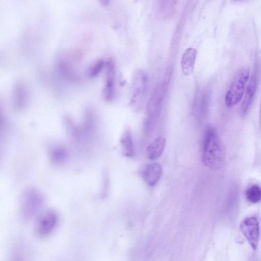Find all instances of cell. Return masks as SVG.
I'll use <instances>...</instances> for the list:
<instances>
[{
	"label": "cell",
	"mask_w": 261,
	"mask_h": 261,
	"mask_svg": "<svg viewBox=\"0 0 261 261\" xmlns=\"http://www.w3.org/2000/svg\"><path fill=\"white\" fill-rule=\"evenodd\" d=\"M42 197L36 190L29 189L22 197L21 211L23 216L28 218L33 216L39 210L42 203Z\"/></svg>",
	"instance_id": "5b68a950"
},
{
	"label": "cell",
	"mask_w": 261,
	"mask_h": 261,
	"mask_svg": "<svg viewBox=\"0 0 261 261\" xmlns=\"http://www.w3.org/2000/svg\"><path fill=\"white\" fill-rule=\"evenodd\" d=\"M246 199L252 203H257L261 201V187L256 184L249 186L245 191Z\"/></svg>",
	"instance_id": "5bb4252c"
},
{
	"label": "cell",
	"mask_w": 261,
	"mask_h": 261,
	"mask_svg": "<svg viewBox=\"0 0 261 261\" xmlns=\"http://www.w3.org/2000/svg\"><path fill=\"white\" fill-rule=\"evenodd\" d=\"M53 158L56 161L62 160L65 155V152L64 150L62 149H56L53 152Z\"/></svg>",
	"instance_id": "2e32d148"
},
{
	"label": "cell",
	"mask_w": 261,
	"mask_h": 261,
	"mask_svg": "<svg viewBox=\"0 0 261 261\" xmlns=\"http://www.w3.org/2000/svg\"><path fill=\"white\" fill-rule=\"evenodd\" d=\"M196 55V50L192 48H189L184 52L181 61V67L185 75H189L192 73Z\"/></svg>",
	"instance_id": "30bf717a"
},
{
	"label": "cell",
	"mask_w": 261,
	"mask_h": 261,
	"mask_svg": "<svg viewBox=\"0 0 261 261\" xmlns=\"http://www.w3.org/2000/svg\"><path fill=\"white\" fill-rule=\"evenodd\" d=\"M240 229L252 248L256 250L259 240V227L257 218L251 216L244 219L240 223Z\"/></svg>",
	"instance_id": "277c9868"
},
{
	"label": "cell",
	"mask_w": 261,
	"mask_h": 261,
	"mask_svg": "<svg viewBox=\"0 0 261 261\" xmlns=\"http://www.w3.org/2000/svg\"><path fill=\"white\" fill-rule=\"evenodd\" d=\"M147 82L146 74L141 71L135 73L132 82V98L136 99L144 93Z\"/></svg>",
	"instance_id": "8fae6325"
},
{
	"label": "cell",
	"mask_w": 261,
	"mask_h": 261,
	"mask_svg": "<svg viewBox=\"0 0 261 261\" xmlns=\"http://www.w3.org/2000/svg\"><path fill=\"white\" fill-rule=\"evenodd\" d=\"M250 70L244 67L234 77L225 96V103L228 108H232L243 99L246 84L249 81Z\"/></svg>",
	"instance_id": "7a4b0ae2"
},
{
	"label": "cell",
	"mask_w": 261,
	"mask_h": 261,
	"mask_svg": "<svg viewBox=\"0 0 261 261\" xmlns=\"http://www.w3.org/2000/svg\"><path fill=\"white\" fill-rule=\"evenodd\" d=\"M58 223L57 214L52 211H45L40 214L37 218L34 231L36 236L45 237L54 231Z\"/></svg>",
	"instance_id": "3957f363"
},
{
	"label": "cell",
	"mask_w": 261,
	"mask_h": 261,
	"mask_svg": "<svg viewBox=\"0 0 261 261\" xmlns=\"http://www.w3.org/2000/svg\"><path fill=\"white\" fill-rule=\"evenodd\" d=\"M115 77L114 64L113 62H109L108 64L107 83L105 88V94L108 99L113 97L114 92V83Z\"/></svg>",
	"instance_id": "4fadbf2b"
},
{
	"label": "cell",
	"mask_w": 261,
	"mask_h": 261,
	"mask_svg": "<svg viewBox=\"0 0 261 261\" xmlns=\"http://www.w3.org/2000/svg\"><path fill=\"white\" fill-rule=\"evenodd\" d=\"M162 174V167L159 163L148 165L141 171V176L149 186H154L160 179Z\"/></svg>",
	"instance_id": "ba28073f"
},
{
	"label": "cell",
	"mask_w": 261,
	"mask_h": 261,
	"mask_svg": "<svg viewBox=\"0 0 261 261\" xmlns=\"http://www.w3.org/2000/svg\"><path fill=\"white\" fill-rule=\"evenodd\" d=\"M259 116H260V120L261 122V101L260 103V107H259Z\"/></svg>",
	"instance_id": "e0dca14e"
},
{
	"label": "cell",
	"mask_w": 261,
	"mask_h": 261,
	"mask_svg": "<svg viewBox=\"0 0 261 261\" xmlns=\"http://www.w3.org/2000/svg\"><path fill=\"white\" fill-rule=\"evenodd\" d=\"M258 81V71L255 69L251 74L246 86L243 100L240 108L242 115H245L248 112L254 97Z\"/></svg>",
	"instance_id": "52a82bcc"
},
{
	"label": "cell",
	"mask_w": 261,
	"mask_h": 261,
	"mask_svg": "<svg viewBox=\"0 0 261 261\" xmlns=\"http://www.w3.org/2000/svg\"><path fill=\"white\" fill-rule=\"evenodd\" d=\"M120 142L123 155L127 157L133 156L134 147L131 132L128 130L125 131L121 137Z\"/></svg>",
	"instance_id": "7c38bea8"
},
{
	"label": "cell",
	"mask_w": 261,
	"mask_h": 261,
	"mask_svg": "<svg viewBox=\"0 0 261 261\" xmlns=\"http://www.w3.org/2000/svg\"><path fill=\"white\" fill-rule=\"evenodd\" d=\"M166 146V140L159 136L150 142L146 149V154L147 158L150 160L158 159L164 151Z\"/></svg>",
	"instance_id": "9c48e42d"
},
{
	"label": "cell",
	"mask_w": 261,
	"mask_h": 261,
	"mask_svg": "<svg viewBox=\"0 0 261 261\" xmlns=\"http://www.w3.org/2000/svg\"><path fill=\"white\" fill-rule=\"evenodd\" d=\"M167 88L162 83L158 84L153 90L146 109L148 121L154 120L159 115Z\"/></svg>",
	"instance_id": "8992f818"
},
{
	"label": "cell",
	"mask_w": 261,
	"mask_h": 261,
	"mask_svg": "<svg viewBox=\"0 0 261 261\" xmlns=\"http://www.w3.org/2000/svg\"><path fill=\"white\" fill-rule=\"evenodd\" d=\"M202 152L203 163L207 168L217 170L223 167L225 160V148L212 127H208L204 132Z\"/></svg>",
	"instance_id": "6da1fadb"
},
{
	"label": "cell",
	"mask_w": 261,
	"mask_h": 261,
	"mask_svg": "<svg viewBox=\"0 0 261 261\" xmlns=\"http://www.w3.org/2000/svg\"><path fill=\"white\" fill-rule=\"evenodd\" d=\"M172 73V68L170 67H168L166 70V73L165 74V76H164V79L163 82L162 83L163 85L167 88L168 87L169 84L170 83V80L171 78Z\"/></svg>",
	"instance_id": "9a60e30c"
}]
</instances>
